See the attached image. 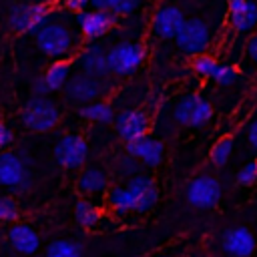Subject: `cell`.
Instances as JSON below:
<instances>
[{
    "mask_svg": "<svg viewBox=\"0 0 257 257\" xmlns=\"http://www.w3.org/2000/svg\"><path fill=\"white\" fill-rule=\"evenodd\" d=\"M34 38H36V46L40 48V52H44L50 58L68 60L70 54H76L78 40L74 32L62 22L50 20L34 34Z\"/></svg>",
    "mask_w": 257,
    "mask_h": 257,
    "instance_id": "obj_1",
    "label": "cell"
},
{
    "mask_svg": "<svg viewBox=\"0 0 257 257\" xmlns=\"http://www.w3.org/2000/svg\"><path fill=\"white\" fill-rule=\"evenodd\" d=\"M22 124L32 133H48L60 122V110L48 96H30L20 112Z\"/></svg>",
    "mask_w": 257,
    "mask_h": 257,
    "instance_id": "obj_2",
    "label": "cell"
},
{
    "mask_svg": "<svg viewBox=\"0 0 257 257\" xmlns=\"http://www.w3.org/2000/svg\"><path fill=\"white\" fill-rule=\"evenodd\" d=\"M145 56L147 50L141 42H131V40L116 42L106 50L108 70L114 76H133L145 62Z\"/></svg>",
    "mask_w": 257,
    "mask_h": 257,
    "instance_id": "obj_3",
    "label": "cell"
},
{
    "mask_svg": "<svg viewBox=\"0 0 257 257\" xmlns=\"http://www.w3.org/2000/svg\"><path fill=\"white\" fill-rule=\"evenodd\" d=\"M108 90L110 82L106 78H96L84 72H74L64 84V96L70 102H78L80 106L100 100L104 94H108Z\"/></svg>",
    "mask_w": 257,
    "mask_h": 257,
    "instance_id": "obj_4",
    "label": "cell"
},
{
    "mask_svg": "<svg viewBox=\"0 0 257 257\" xmlns=\"http://www.w3.org/2000/svg\"><path fill=\"white\" fill-rule=\"evenodd\" d=\"M177 48L189 56H197V54H205V50L211 44V28L203 18L191 16L185 18L179 34L175 36Z\"/></svg>",
    "mask_w": 257,
    "mask_h": 257,
    "instance_id": "obj_5",
    "label": "cell"
},
{
    "mask_svg": "<svg viewBox=\"0 0 257 257\" xmlns=\"http://www.w3.org/2000/svg\"><path fill=\"white\" fill-rule=\"evenodd\" d=\"M50 22V8L46 4H16L8 12V24L14 32L36 34Z\"/></svg>",
    "mask_w": 257,
    "mask_h": 257,
    "instance_id": "obj_6",
    "label": "cell"
},
{
    "mask_svg": "<svg viewBox=\"0 0 257 257\" xmlns=\"http://www.w3.org/2000/svg\"><path fill=\"white\" fill-rule=\"evenodd\" d=\"M88 157V143L80 135H64L54 145V161L64 169H80Z\"/></svg>",
    "mask_w": 257,
    "mask_h": 257,
    "instance_id": "obj_7",
    "label": "cell"
},
{
    "mask_svg": "<svg viewBox=\"0 0 257 257\" xmlns=\"http://www.w3.org/2000/svg\"><path fill=\"white\" fill-rule=\"evenodd\" d=\"M185 195L195 209H213L221 199V183L211 175H199L187 185Z\"/></svg>",
    "mask_w": 257,
    "mask_h": 257,
    "instance_id": "obj_8",
    "label": "cell"
},
{
    "mask_svg": "<svg viewBox=\"0 0 257 257\" xmlns=\"http://www.w3.org/2000/svg\"><path fill=\"white\" fill-rule=\"evenodd\" d=\"M118 22V16L110 14V12H104V10H82L76 14V24H78V30L80 34L88 40V42H94L102 36H106Z\"/></svg>",
    "mask_w": 257,
    "mask_h": 257,
    "instance_id": "obj_9",
    "label": "cell"
},
{
    "mask_svg": "<svg viewBox=\"0 0 257 257\" xmlns=\"http://www.w3.org/2000/svg\"><path fill=\"white\" fill-rule=\"evenodd\" d=\"M124 187L133 201V213H147L155 207V203L159 199V189H157V183L149 175L139 173V175L131 177Z\"/></svg>",
    "mask_w": 257,
    "mask_h": 257,
    "instance_id": "obj_10",
    "label": "cell"
},
{
    "mask_svg": "<svg viewBox=\"0 0 257 257\" xmlns=\"http://www.w3.org/2000/svg\"><path fill=\"white\" fill-rule=\"evenodd\" d=\"M185 22V14L175 4H163L155 10L151 20V32L161 40H175L181 26Z\"/></svg>",
    "mask_w": 257,
    "mask_h": 257,
    "instance_id": "obj_11",
    "label": "cell"
},
{
    "mask_svg": "<svg viewBox=\"0 0 257 257\" xmlns=\"http://www.w3.org/2000/svg\"><path fill=\"white\" fill-rule=\"evenodd\" d=\"M74 62L78 66V72H84V74H90L96 78H106L110 74L106 50L98 42H88L84 48H80L74 54Z\"/></svg>",
    "mask_w": 257,
    "mask_h": 257,
    "instance_id": "obj_12",
    "label": "cell"
},
{
    "mask_svg": "<svg viewBox=\"0 0 257 257\" xmlns=\"http://www.w3.org/2000/svg\"><path fill=\"white\" fill-rule=\"evenodd\" d=\"M124 151H126V155L135 157L141 165L151 167V169L159 167L161 161H163V157H165V145L159 139L149 137V135L124 143Z\"/></svg>",
    "mask_w": 257,
    "mask_h": 257,
    "instance_id": "obj_13",
    "label": "cell"
},
{
    "mask_svg": "<svg viewBox=\"0 0 257 257\" xmlns=\"http://www.w3.org/2000/svg\"><path fill=\"white\" fill-rule=\"evenodd\" d=\"M114 126L116 133L124 139V143L141 139L149 133V114L143 108H124L122 112H118L114 116Z\"/></svg>",
    "mask_w": 257,
    "mask_h": 257,
    "instance_id": "obj_14",
    "label": "cell"
},
{
    "mask_svg": "<svg viewBox=\"0 0 257 257\" xmlns=\"http://www.w3.org/2000/svg\"><path fill=\"white\" fill-rule=\"evenodd\" d=\"M255 245L257 241L253 233L243 225L229 227L221 235V247L229 257H251L255 251Z\"/></svg>",
    "mask_w": 257,
    "mask_h": 257,
    "instance_id": "obj_15",
    "label": "cell"
},
{
    "mask_svg": "<svg viewBox=\"0 0 257 257\" xmlns=\"http://www.w3.org/2000/svg\"><path fill=\"white\" fill-rule=\"evenodd\" d=\"M28 183V171L20 155L4 151L0 153V185L8 189H24Z\"/></svg>",
    "mask_w": 257,
    "mask_h": 257,
    "instance_id": "obj_16",
    "label": "cell"
},
{
    "mask_svg": "<svg viewBox=\"0 0 257 257\" xmlns=\"http://www.w3.org/2000/svg\"><path fill=\"white\" fill-rule=\"evenodd\" d=\"M8 243L20 255H32L40 247V235L30 223H16L8 229Z\"/></svg>",
    "mask_w": 257,
    "mask_h": 257,
    "instance_id": "obj_17",
    "label": "cell"
},
{
    "mask_svg": "<svg viewBox=\"0 0 257 257\" xmlns=\"http://www.w3.org/2000/svg\"><path fill=\"white\" fill-rule=\"evenodd\" d=\"M229 24L235 32H249L257 26V4L243 0L241 4L229 6Z\"/></svg>",
    "mask_w": 257,
    "mask_h": 257,
    "instance_id": "obj_18",
    "label": "cell"
},
{
    "mask_svg": "<svg viewBox=\"0 0 257 257\" xmlns=\"http://www.w3.org/2000/svg\"><path fill=\"white\" fill-rule=\"evenodd\" d=\"M76 187L82 195L96 197V195L108 191V177L100 167H86L80 173V177L76 181Z\"/></svg>",
    "mask_w": 257,
    "mask_h": 257,
    "instance_id": "obj_19",
    "label": "cell"
},
{
    "mask_svg": "<svg viewBox=\"0 0 257 257\" xmlns=\"http://www.w3.org/2000/svg\"><path fill=\"white\" fill-rule=\"evenodd\" d=\"M70 76H72V62L70 60H54L52 64H48V68L42 74L50 92L62 90Z\"/></svg>",
    "mask_w": 257,
    "mask_h": 257,
    "instance_id": "obj_20",
    "label": "cell"
},
{
    "mask_svg": "<svg viewBox=\"0 0 257 257\" xmlns=\"http://www.w3.org/2000/svg\"><path fill=\"white\" fill-rule=\"evenodd\" d=\"M78 114L90 122H96V124H108L112 122L114 118V110H112V104H108L106 100H96V102H88V104H82L78 108Z\"/></svg>",
    "mask_w": 257,
    "mask_h": 257,
    "instance_id": "obj_21",
    "label": "cell"
},
{
    "mask_svg": "<svg viewBox=\"0 0 257 257\" xmlns=\"http://www.w3.org/2000/svg\"><path fill=\"white\" fill-rule=\"evenodd\" d=\"M74 219L82 229H92L100 221V209L88 199H80L74 203Z\"/></svg>",
    "mask_w": 257,
    "mask_h": 257,
    "instance_id": "obj_22",
    "label": "cell"
},
{
    "mask_svg": "<svg viewBox=\"0 0 257 257\" xmlns=\"http://www.w3.org/2000/svg\"><path fill=\"white\" fill-rule=\"evenodd\" d=\"M141 0H90L92 10H104L114 16H128L139 8Z\"/></svg>",
    "mask_w": 257,
    "mask_h": 257,
    "instance_id": "obj_23",
    "label": "cell"
},
{
    "mask_svg": "<svg viewBox=\"0 0 257 257\" xmlns=\"http://www.w3.org/2000/svg\"><path fill=\"white\" fill-rule=\"evenodd\" d=\"M106 203L116 215L133 213V201H131V195H128L124 185H116V187L108 189L106 191Z\"/></svg>",
    "mask_w": 257,
    "mask_h": 257,
    "instance_id": "obj_24",
    "label": "cell"
},
{
    "mask_svg": "<svg viewBox=\"0 0 257 257\" xmlns=\"http://www.w3.org/2000/svg\"><path fill=\"white\" fill-rule=\"evenodd\" d=\"M44 257H82V249L76 241L70 239H54L46 245Z\"/></svg>",
    "mask_w": 257,
    "mask_h": 257,
    "instance_id": "obj_25",
    "label": "cell"
},
{
    "mask_svg": "<svg viewBox=\"0 0 257 257\" xmlns=\"http://www.w3.org/2000/svg\"><path fill=\"white\" fill-rule=\"evenodd\" d=\"M197 98H199V94H185L177 104H175V108H173V118L179 122V124H183V126H189V122H191V114H193V108H195V102H197Z\"/></svg>",
    "mask_w": 257,
    "mask_h": 257,
    "instance_id": "obj_26",
    "label": "cell"
},
{
    "mask_svg": "<svg viewBox=\"0 0 257 257\" xmlns=\"http://www.w3.org/2000/svg\"><path fill=\"white\" fill-rule=\"evenodd\" d=\"M211 118H213V106H211V102H209L207 98H203V96L199 94V98H197V102H195V108H193V114H191L189 126L201 128V126H205Z\"/></svg>",
    "mask_w": 257,
    "mask_h": 257,
    "instance_id": "obj_27",
    "label": "cell"
},
{
    "mask_svg": "<svg viewBox=\"0 0 257 257\" xmlns=\"http://www.w3.org/2000/svg\"><path fill=\"white\" fill-rule=\"evenodd\" d=\"M231 153H233V139L231 137H223L211 149V163L217 165V167H223L229 161Z\"/></svg>",
    "mask_w": 257,
    "mask_h": 257,
    "instance_id": "obj_28",
    "label": "cell"
},
{
    "mask_svg": "<svg viewBox=\"0 0 257 257\" xmlns=\"http://www.w3.org/2000/svg\"><path fill=\"white\" fill-rule=\"evenodd\" d=\"M191 66H193V70H195L201 78H213V72L217 70L219 62H217L211 54H197V56H193Z\"/></svg>",
    "mask_w": 257,
    "mask_h": 257,
    "instance_id": "obj_29",
    "label": "cell"
},
{
    "mask_svg": "<svg viewBox=\"0 0 257 257\" xmlns=\"http://www.w3.org/2000/svg\"><path fill=\"white\" fill-rule=\"evenodd\" d=\"M237 78H239V72H237V68L231 66V64H219L217 70L213 72V80H215L219 86H231Z\"/></svg>",
    "mask_w": 257,
    "mask_h": 257,
    "instance_id": "obj_30",
    "label": "cell"
},
{
    "mask_svg": "<svg viewBox=\"0 0 257 257\" xmlns=\"http://www.w3.org/2000/svg\"><path fill=\"white\" fill-rule=\"evenodd\" d=\"M20 215V207L12 197H0V221L4 223H16Z\"/></svg>",
    "mask_w": 257,
    "mask_h": 257,
    "instance_id": "obj_31",
    "label": "cell"
},
{
    "mask_svg": "<svg viewBox=\"0 0 257 257\" xmlns=\"http://www.w3.org/2000/svg\"><path fill=\"white\" fill-rule=\"evenodd\" d=\"M237 183L243 187H249L253 183H257V161H249L245 163L239 173H237Z\"/></svg>",
    "mask_w": 257,
    "mask_h": 257,
    "instance_id": "obj_32",
    "label": "cell"
},
{
    "mask_svg": "<svg viewBox=\"0 0 257 257\" xmlns=\"http://www.w3.org/2000/svg\"><path fill=\"white\" fill-rule=\"evenodd\" d=\"M118 173L122 177H128L131 179V177H135V175L141 173V163L135 157H131V155H122L118 159Z\"/></svg>",
    "mask_w": 257,
    "mask_h": 257,
    "instance_id": "obj_33",
    "label": "cell"
},
{
    "mask_svg": "<svg viewBox=\"0 0 257 257\" xmlns=\"http://www.w3.org/2000/svg\"><path fill=\"white\" fill-rule=\"evenodd\" d=\"M14 143V133L6 122H0V153H4Z\"/></svg>",
    "mask_w": 257,
    "mask_h": 257,
    "instance_id": "obj_34",
    "label": "cell"
},
{
    "mask_svg": "<svg viewBox=\"0 0 257 257\" xmlns=\"http://www.w3.org/2000/svg\"><path fill=\"white\" fill-rule=\"evenodd\" d=\"M62 4L68 8V10H72V12H82V10H88V6H90V0H62Z\"/></svg>",
    "mask_w": 257,
    "mask_h": 257,
    "instance_id": "obj_35",
    "label": "cell"
},
{
    "mask_svg": "<svg viewBox=\"0 0 257 257\" xmlns=\"http://www.w3.org/2000/svg\"><path fill=\"white\" fill-rule=\"evenodd\" d=\"M32 92H34V96H46V94L50 92V88L46 86V82H44V78H42V76H38V78L34 80Z\"/></svg>",
    "mask_w": 257,
    "mask_h": 257,
    "instance_id": "obj_36",
    "label": "cell"
},
{
    "mask_svg": "<svg viewBox=\"0 0 257 257\" xmlns=\"http://www.w3.org/2000/svg\"><path fill=\"white\" fill-rule=\"evenodd\" d=\"M247 141H249V145L257 151V118L249 124V128H247Z\"/></svg>",
    "mask_w": 257,
    "mask_h": 257,
    "instance_id": "obj_37",
    "label": "cell"
},
{
    "mask_svg": "<svg viewBox=\"0 0 257 257\" xmlns=\"http://www.w3.org/2000/svg\"><path fill=\"white\" fill-rule=\"evenodd\" d=\"M247 54H249V58L257 64V32L249 38V42H247Z\"/></svg>",
    "mask_w": 257,
    "mask_h": 257,
    "instance_id": "obj_38",
    "label": "cell"
},
{
    "mask_svg": "<svg viewBox=\"0 0 257 257\" xmlns=\"http://www.w3.org/2000/svg\"><path fill=\"white\" fill-rule=\"evenodd\" d=\"M241 2H243V0H227L229 6H235V4H241Z\"/></svg>",
    "mask_w": 257,
    "mask_h": 257,
    "instance_id": "obj_39",
    "label": "cell"
},
{
    "mask_svg": "<svg viewBox=\"0 0 257 257\" xmlns=\"http://www.w3.org/2000/svg\"><path fill=\"white\" fill-rule=\"evenodd\" d=\"M135 257H141V255H135Z\"/></svg>",
    "mask_w": 257,
    "mask_h": 257,
    "instance_id": "obj_40",
    "label": "cell"
}]
</instances>
